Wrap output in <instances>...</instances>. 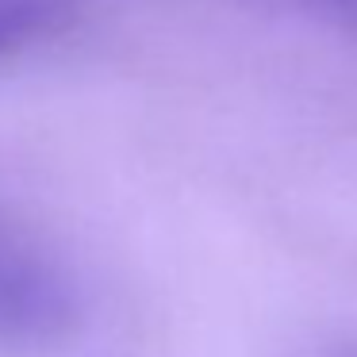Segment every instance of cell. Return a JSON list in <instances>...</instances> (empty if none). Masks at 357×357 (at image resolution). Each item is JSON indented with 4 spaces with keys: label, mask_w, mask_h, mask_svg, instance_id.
I'll return each mask as SVG.
<instances>
[{
    "label": "cell",
    "mask_w": 357,
    "mask_h": 357,
    "mask_svg": "<svg viewBox=\"0 0 357 357\" xmlns=\"http://www.w3.org/2000/svg\"><path fill=\"white\" fill-rule=\"evenodd\" d=\"M73 284L43 250L0 231V342H43L73 319Z\"/></svg>",
    "instance_id": "obj_1"
},
{
    "label": "cell",
    "mask_w": 357,
    "mask_h": 357,
    "mask_svg": "<svg viewBox=\"0 0 357 357\" xmlns=\"http://www.w3.org/2000/svg\"><path fill=\"white\" fill-rule=\"evenodd\" d=\"M73 20V0H0V66L50 43Z\"/></svg>",
    "instance_id": "obj_2"
},
{
    "label": "cell",
    "mask_w": 357,
    "mask_h": 357,
    "mask_svg": "<svg viewBox=\"0 0 357 357\" xmlns=\"http://www.w3.org/2000/svg\"><path fill=\"white\" fill-rule=\"evenodd\" d=\"M349 4H357V0H349Z\"/></svg>",
    "instance_id": "obj_3"
}]
</instances>
